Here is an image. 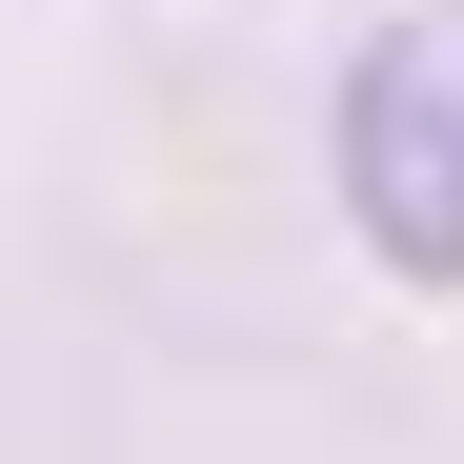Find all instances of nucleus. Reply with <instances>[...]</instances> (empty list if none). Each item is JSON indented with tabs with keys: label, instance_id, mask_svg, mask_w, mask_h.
Wrapping results in <instances>:
<instances>
[{
	"label": "nucleus",
	"instance_id": "1",
	"mask_svg": "<svg viewBox=\"0 0 464 464\" xmlns=\"http://www.w3.org/2000/svg\"><path fill=\"white\" fill-rule=\"evenodd\" d=\"M324 162H343V222L404 283H464V0H404V21L343 41Z\"/></svg>",
	"mask_w": 464,
	"mask_h": 464
}]
</instances>
